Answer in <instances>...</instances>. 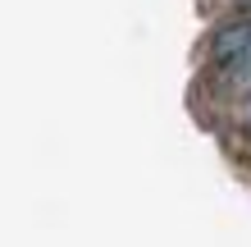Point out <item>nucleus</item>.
Masks as SVG:
<instances>
[{"label": "nucleus", "instance_id": "nucleus-1", "mask_svg": "<svg viewBox=\"0 0 251 247\" xmlns=\"http://www.w3.org/2000/svg\"><path fill=\"white\" fill-rule=\"evenodd\" d=\"M210 60L224 69V74H251V14L224 23L210 37Z\"/></svg>", "mask_w": 251, "mask_h": 247}, {"label": "nucleus", "instance_id": "nucleus-2", "mask_svg": "<svg viewBox=\"0 0 251 247\" xmlns=\"http://www.w3.org/2000/svg\"><path fill=\"white\" fill-rule=\"evenodd\" d=\"M233 5H238V9H247V14H251V0H233Z\"/></svg>", "mask_w": 251, "mask_h": 247}]
</instances>
